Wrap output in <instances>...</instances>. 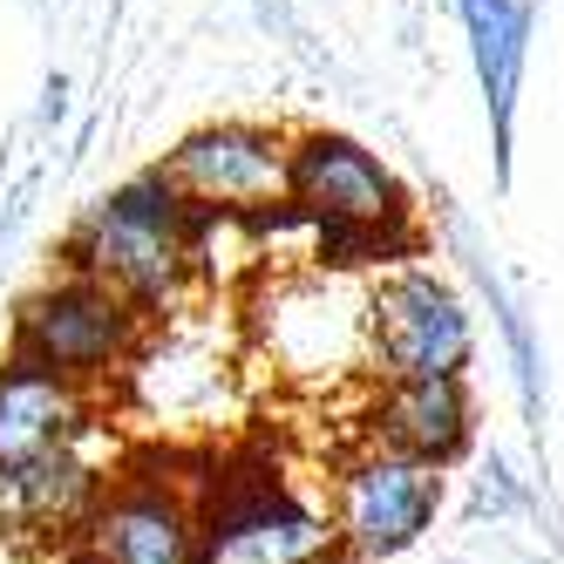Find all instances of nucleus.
Here are the masks:
<instances>
[{
  "mask_svg": "<svg viewBox=\"0 0 564 564\" xmlns=\"http://www.w3.org/2000/svg\"><path fill=\"white\" fill-rule=\"evenodd\" d=\"M55 265L137 300L150 319L184 313L197 293V212L164 184V171H137L75 212Z\"/></svg>",
  "mask_w": 564,
  "mask_h": 564,
  "instance_id": "1",
  "label": "nucleus"
},
{
  "mask_svg": "<svg viewBox=\"0 0 564 564\" xmlns=\"http://www.w3.org/2000/svg\"><path fill=\"white\" fill-rule=\"evenodd\" d=\"M191 564H354L334 538L327 482L265 449H212Z\"/></svg>",
  "mask_w": 564,
  "mask_h": 564,
  "instance_id": "2",
  "label": "nucleus"
},
{
  "mask_svg": "<svg viewBox=\"0 0 564 564\" xmlns=\"http://www.w3.org/2000/svg\"><path fill=\"white\" fill-rule=\"evenodd\" d=\"M252 347L272 360V375L300 388H354L368 381V279L300 259L293 272L252 279Z\"/></svg>",
  "mask_w": 564,
  "mask_h": 564,
  "instance_id": "3",
  "label": "nucleus"
},
{
  "mask_svg": "<svg viewBox=\"0 0 564 564\" xmlns=\"http://www.w3.org/2000/svg\"><path fill=\"white\" fill-rule=\"evenodd\" d=\"M212 449H143L123 456L89 503L83 531L62 544V564H191L197 510H205Z\"/></svg>",
  "mask_w": 564,
  "mask_h": 564,
  "instance_id": "4",
  "label": "nucleus"
},
{
  "mask_svg": "<svg viewBox=\"0 0 564 564\" xmlns=\"http://www.w3.org/2000/svg\"><path fill=\"white\" fill-rule=\"evenodd\" d=\"M150 327L156 319L137 300L55 265V279H42V286L14 306V340L8 347L42 360L55 375H68V381H83V388L116 394L123 375H130V360H137V347L150 340Z\"/></svg>",
  "mask_w": 564,
  "mask_h": 564,
  "instance_id": "5",
  "label": "nucleus"
},
{
  "mask_svg": "<svg viewBox=\"0 0 564 564\" xmlns=\"http://www.w3.org/2000/svg\"><path fill=\"white\" fill-rule=\"evenodd\" d=\"M319 482H327L334 538L354 564L401 557L409 544H422V531L442 510V469L368 435H354V449H340Z\"/></svg>",
  "mask_w": 564,
  "mask_h": 564,
  "instance_id": "6",
  "label": "nucleus"
},
{
  "mask_svg": "<svg viewBox=\"0 0 564 564\" xmlns=\"http://www.w3.org/2000/svg\"><path fill=\"white\" fill-rule=\"evenodd\" d=\"M476 319L463 293L422 259L368 279V375H469Z\"/></svg>",
  "mask_w": 564,
  "mask_h": 564,
  "instance_id": "7",
  "label": "nucleus"
},
{
  "mask_svg": "<svg viewBox=\"0 0 564 564\" xmlns=\"http://www.w3.org/2000/svg\"><path fill=\"white\" fill-rule=\"evenodd\" d=\"M164 184L184 197L191 212H218V218H272L286 212V171H293V137L272 123H246L225 116L205 123L164 150Z\"/></svg>",
  "mask_w": 564,
  "mask_h": 564,
  "instance_id": "8",
  "label": "nucleus"
},
{
  "mask_svg": "<svg viewBox=\"0 0 564 564\" xmlns=\"http://www.w3.org/2000/svg\"><path fill=\"white\" fill-rule=\"evenodd\" d=\"M286 205L306 231H422L401 177L340 130H300Z\"/></svg>",
  "mask_w": 564,
  "mask_h": 564,
  "instance_id": "9",
  "label": "nucleus"
},
{
  "mask_svg": "<svg viewBox=\"0 0 564 564\" xmlns=\"http://www.w3.org/2000/svg\"><path fill=\"white\" fill-rule=\"evenodd\" d=\"M123 469L109 442V422L96 435H83L75 449H55L42 463H21L0 476V544H21V551H55L83 531L89 503L102 497V482Z\"/></svg>",
  "mask_w": 564,
  "mask_h": 564,
  "instance_id": "10",
  "label": "nucleus"
},
{
  "mask_svg": "<svg viewBox=\"0 0 564 564\" xmlns=\"http://www.w3.org/2000/svg\"><path fill=\"white\" fill-rule=\"evenodd\" d=\"M102 409H109L102 388H83L8 347L0 354V476L55 449H75L83 435L102 429Z\"/></svg>",
  "mask_w": 564,
  "mask_h": 564,
  "instance_id": "11",
  "label": "nucleus"
},
{
  "mask_svg": "<svg viewBox=\"0 0 564 564\" xmlns=\"http://www.w3.org/2000/svg\"><path fill=\"white\" fill-rule=\"evenodd\" d=\"M360 435L449 469L476 435L469 381L463 375H368L360 381Z\"/></svg>",
  "mask_w": 564,
  "mask_h": 564,
  "instance_id": "12",
  "label": "nucleus"
},
{
  "mask_svg": "<svg viewBox=\"0 0 564 564\" xmlns=\"http://www.w3.org/2000/svg\"><path fill=\"white\" fill-rule=\"evenodd\" d=\"M456 21L476 62V89L490 102L497 177H510V123L523 96V62H531V0H456Z\"/></svg>",
  "mask_w": 564,
  "mask_h": 564,
  "instance_id": "13",
  "label": "nucleus"
}]
</instances>
